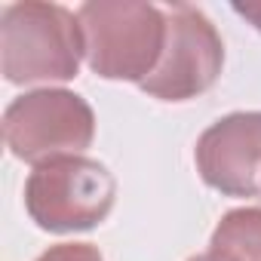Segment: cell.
<instances>
[{
    "instance_id": "obj_1",
    "label": "cell",
    "mask_w": 261,
    "mask_h": 261,
    "mask_svg": "<svg viewBox=\"0 0 261 261\" xmlns=\"http://www.w3.org/2000/svg\"><path fill=\"white\" fill-rule=\"evenodd\" d=\"M83 59L105 80L145 83L166 46V13L139 0H89L77 10Z\"/></svg>"
},
{
    "instance_id": "obj_2",
    "label": "cell",
    "mask_w": 261,
    "mask_h": 261,
    "mask_svg": "<svg viewBox=\"0 0 261 261\" xmlns=\"http://www.w3.org/2000/svg\"><path fill=\"white\" fill-rule=\"evenodd\" d=\"M83 59L77 13L59 4H10L0 16V68L16 86L74 80Z\"/></svg>"
},
{
    "instance_id": "obj_3",
    "label": "cell",
    "mask_w": 261,
    "mask_h": 261,
    "mask_svg": "<svg viewBox=\"0 0 261 261\" xmlns=\"http://www.w3.org/2000/svg\"><path fill=\"white\" fill-rule=\"evenodd\" d=\"M117 181L105 163L68 154L34 166L25 181V209L49 233L92 230L114 209Z\"/></svg>"
},
{
    "instance_id": "obj_4",
    "label": "cell",
    "mask_w": 261,
    "mask_h": 261,
    "mask_svg": "<svg viewBox=\"0 0 261 261\" xmlns=\"http://www.w3.org/2000/svg\"><path fill=\"white\" fill-rule=\"evenodd\" d=\"M95 139V114L89 101L71 89H34L10 101L4 111V142L25 163H46L83 154Z\"/></svg>"
},
{
    "instance_id": "obj_5",
    "label": "cell",
    "mask_w": 261,
    "mask_h": 261,
    "mask_svg": "<svg viewBox=\"0 0 261 261\" xmlns=\"http://www.w3.org/2000/svg\"><path fill=\"white\" fill-rule=\"evenodd\" d=\"M166 13V46L154 74L139 83L160 101H188L212 89L224 65V43L203 10L172 4Z\"/></svg>"
},
{
    "instance_id": "obj_6",
    "label": "cell",
    "mask_w": 261,
    "mask_h": 261,
    "mask_svg": "<svg viewBox=\"0 0 261 261\" xmlns=\"http://www.w3.org/2000/svg\"><path fill=\"white\" fill-rule=\"evenodd\" d=\"M200 178L224 197L261 194V111L215 120L194 148Z\"/></svg>"
},
{
    "instance_id": "obj_7",
    "label": "cell",
    "mask_w": 261,
    "mask_h": 261,
    "mask_svg": "<svg viewBox=\"0 0 261 261\" xmlns=\"http://www.w3.org/2000/svg\"><path fill=\"white\" fill-rule=\"evenodd\" d=\"M209 252L221 261H261V209H230L212 230Z\"/></svg>"
},
{
    "instance_id": "obj_8",
    "label": "cell",
    "mask_w": 261,
    "mask_h": 261,
    "mask_svg": "<svg viewBox=\"0 0 261 261\" xmlns=\"http://www.w3.org/2000/svg\"><path fill=\"white\" fill-rule=\"evenodd\" d=\"M37 261H105L92 243H59L49 246Z\"/></svg>"
},
{
    "instance_id": "obj_9",
    "label": "cell",
    "mask_w": 261,
    "mask_h": 261,
    "mask_svg": "<svg viewBox=\"0 0 261 261\" xmlns=\"http://www.w3.org/2000/svg\"><path fill=\"white\" fill-rule=\"evenodd\" d=\"M233 13L243 16V19L261 34V0H252V4H233Z\"/></svg>"
},
{
    "instance_id": "obj_10",
    "label": "cell",
    "mask_w": 261,
    "mask_h": 261,
    "mask_svg": "<svg viewBox=\"0 0 261 261\" xmlns=\"http://www.w3.org/2000/svg\"><path fill=\"white\" fill-rule=\"evenodd\" d=\"M188 261H221V258H215L212 252H206V255H194V258H188Z\"/></svg>"
}]
</instances>
